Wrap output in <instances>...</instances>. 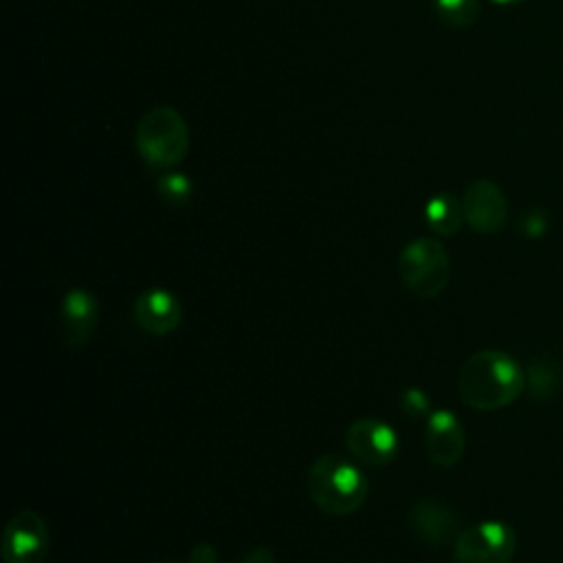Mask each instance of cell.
<instances>
[{
	"label": "cell",
	"mask_w": 563,
	"mask_h": 563,
	"mask_svg": "<svg viewBox=\"0 0 563 563\" xmlns=\"http://www.w3.org/2000/svg\"><path fill=\"white\" fill-rule=\"evenodd\" d=\"M526 389L523 367L501 350L471 354L457 372V391L464 405L479 411L504 409Z\"/></svg>",
	"instance_id": "obj_1"
},
{
	"label": "cell",
	"mask_w": 563,
	"mask_h": 563,
	"mask_svg": "<svg viewBox=\"0 0 563 563\" xmlns=\"http://www.w3.org/2000/svg\"><path fill=\"white\" fill-rule=\"evenodd\" d=\"M312 504L330 517H347L356 512L369 493V484L358 464L328 453L317 457L306 475Z\"/></svg>",
	"instance_id": "obj_2"
},
{
	"label": "cell",
	"mask_w": 563,
	"mask_h": 563,
	"mask_svg": "<svg viewBox=\"0 0 563 563\" xmlns=\"http://www.w3.org/2000/svg\"><path fill=\"white\" fill-rule=\"evenodd\" d=\"M134 141L150 167L169 172L189 152V128L176 108L156 106L139 119Z\"/></svg>",
	"instance_id": "obj_3"
},
{
	"label": "cell",
	"mask_w": 563,
	"mask_h": 563,
	"mask_svg": "<svg viewBox=\"0 0 563 563\" xmlns=\"http://www.w3.org/2000/svg\"><path fill=\"white\" fill-rule=\"evenodd\" d=\"M398 275L416 297H438L451 275L449 251L435 238H416L398 255Z\"/></svg>",
	"instance_id": "obj_4"
},
{
	"label": "cell",
	"mask_w": 563,
	"mask_h": 563,
	"mask_svg": "<svg viewBox=\"0 0 563 563\" xmlns=\"http://www.w3.org/2000/svg\"><path fill=\"white\" fill-rule=\"evenodd\" d=\"M517 550L515 530L504 521H479L453 543L455 563H510Z\"/></svg>",
	"instance_id": "obj_5"
},
{
	"label": "cell",
	"mask_w": 563,
	"mask_h": 563,
	"mask_svg": "<svg viewBox=\"0 0 563 563\" xmlns=\"http://www.w3.org/2000/svg\"><path fill=\"white\" fill-rule=\"evenodd\" d=\"M51 552V532L35 510L15 512L2 534L4 563H44Z\"/></svg>",
	"instance_id": "obj_6"
},
{
	"label": "cell",
	"mask_w": 563,
	"mask_h": 563,
	"mask_svg": "<svg viewBox=\"0 0 563 563\" xmlns=\"http://www.w3.org/2000/svg\"><path fill=\"white\" fill-rule=\"evenodd\" d=\"M345 446L358 464L385 466L398 453V433L380 418H358L345 431Z\"/></svg>",
	"instance_id": "obj_7"
},
{
	"label": "cell",
	"mask_w": 563,
	"mask_h": 563,
	"mask_svg": "<svg viewBox=\"0 0 563 563\" xmlns=\"http://www.w3.org/2000/svg\"><path fill=\"white\" fill-rule=\"evenodd\" d=\"M464 220L477 233H497L508 218V200L499 185L488 178H477L462 194Z\"/></svg>",
	"instance_id": "obj_8"
},
{
	"label": "cell",
	"mask_w": 563,
	"mask_h": 563,
	"mask_svg": "<svg viewBox=\"0 0 563 563\" xmlns=\"http://www.w3.org/2000/svg\"><path fill=\"white\" fill-rule=\"evenodd\" d=\"M99 301L86 288H68L59 303V334L66 347H84L99 323Z\"/></svg>",
	"instance_id": "obj_9"
},
{
	"label": "cell",
	"mask_w": 563,
	"mask_h": 563,
	"mask_svg": "<svg viewBox=\"0 0 563 563\" xmlns=\"http://www.w3.org/2000/svg\"><path fill=\"white\" fill-rule=\"evenodd\" d=\"M466 446V435L460 418L451 409H435L424 422V453L440 466L451 468L460 462Z\"/></svg>",
	"instance_id": "obj_10"
},
{
	"label": "cell",
	"mask_w": 563,
	"mask_h": 563,
	"mask_svg": "<svg viewBox=\"0 0 563 563\" xmlns=\"http://www.w3.org/2000/svg\"><path fill=\"white\" fill-rule=\"evenodd\" d=\"M409 526L420 541L431 545L455 543L462 532L457 512L449 504L433 497L413 504L409 510Z\"/></svg>",
	"instance_id": "obj_11"
},
{
	"label": "cell",
	"mask_w": 563,
	"mask_h": 563,
	"mask_svg": "<svg viewBox=\"0 0 563 563\" xmlns=\"http://www.w3.org/2000/svg\"><path fill=\"white\" fill-rule=\"evenodd\" d=\"M132 312L136 325L154 336H165L174 332L183 317L178 297L167 288H145L143 292H139Z\"/></svg>",
	"instance_id": "obj_12"
},
{
	"label": "cell",
	"mask_w": 563,
	"mask_h": 563,
	"mask_svg": "<svg viewBox=\"0 0 563 563\" xmlns=\"http://www.w3.org/2000/svg\"><path fill=\"white\" fill-rule=\"evenodd\" d=\"M526 372V391L534 400H552L563 389V365L554 358H532Z\"/></svg>",
	"instance_id": "obj_13"
},
{
	"label": "cell",
	"mask_w": 563,
	"mask_h": 563,
	"mask_svg": "<svg viewBox=\"0 0 563 563\" xmlns=\"http://www.w3.org/2000/svg\"><path fill=\"white\" fill-rule=\"evenodd\" d=\"M424 220L429 229L442 238H451L460 231L464 222V209L462 200H457L453 194H435L424 205Z\"/></svg>",
	"instance_id": "obj_14"
},
{
	"label": "cell",
	"mask_w": 563,
	"mask_h": 563,
	"mask_svg": "<svg viewBox=\"0 0 563 563\" xmlns=\"http://www.w3.org/2000/svg\"><path fill=\"white\" fill-rule=\"evenodd\" d=\"M438 13L442 22L455 29H464L477 22L479 18V0H435Z\"/></svg>",
	"instance_id": "obj_15"
},
{
	"label": "cell",
	"mask_w": 563,
	"mask_h": 563,
	"mask_svg": "<svg viewBox=\"0 0 563 563\" xmlns=\"http://www.w3.org/2000/svg\"><path fill=\"white\" fill-rule=\"evenodd\" d=\"M191 180L180 172H163L156 180V191L165 205L180 207L191 198Z\"/></svg>",
	"instance_id": "obj_16"
},
{
	"label": "cell",
	"mask_w": 563,
	"mask_h": 563,
	"mask_svg": "<svg viewBox=\"0 0 563 563\" xmlns=\"http://www.w3.org/2000/svg\"><path fill=\"white\" fill-rule=\"evenodd\" d=\"M550 227V213L543 207H532L526 209L519 220H517V231L528 238V240H537L541 238Z\"/></svg>",
	"instance_id": "obj_17"
},
{
	"label": "cell",
	"mask_w": 563,
	"mask_h": 563,
	"mask_svg": "<svg viewBox=\"0 0 563 563\" xmlns=\"http://www.w3.org/2000/svg\"><path fill=\"white\" fill-rule=\"evenodd\" d=\"M400 405L402 409L409 413V416H429L431 413V407H429V398L422 389L418 387H409L400 394Z\"/></svg>",
	"instance_id": "obj_18"
},
{
	"label": "cell",
	"mask_w": 563,
	"mask_h": 563,
	"mask_svg": "<svg viewBox=\"0 0 563 563\" xmlns=\"http://www.w3.org/2000/svg\"><path fill=\"white\" fill-rule=\"evenodd\" d=\"M189 563H218V550L211 543H196L189 552Z\"/></svg>",
	"instance_id": "obj_19"
},
{
	"label": "cell",
	"mask_w": 563,
	"mask_h": 563,
	"mask_svg": "<svg viewBox=\"0 0 563 563\" xmlns=\"http://www.w3.org/2000/svg\"><path fill=\"white\" fill-rule=\"evenodd\" d=\"M240 563H277V556H275V552H273L271 548L260 545V548L249 550V552L242 556Z\"/></svg>",
	"instance_id": "obj_20"
},
{
	"label": "cell",
	"mask_w": 563,
	"mask_h": 563,
	"mask_svg": "<svg viewBox=\"0 0 563 563\" xmlns=\"http://www.w3.org/2000/svg\"><path fill=\"white\" fill-rule=\"evenodd\" d=\"M493 2H499V4H512V2H521V0H493Z\"/></svg>",
	"instance_id": "obj_21"
},
{
	"label": "cell",
	"mask_w": 563,
	"mask_h": 563,
	"mask_svg": "<svg viewBox=\"0 0 563 563\" xmlns=\"http://www.w3.org/2000/svg\"><path fill=\"white\" fill-rule=\"evenodd\" d=\"M163 563H178V561H163Z\"/></svg>",
	"instance_id": "obj_22"
}]
</instances>
